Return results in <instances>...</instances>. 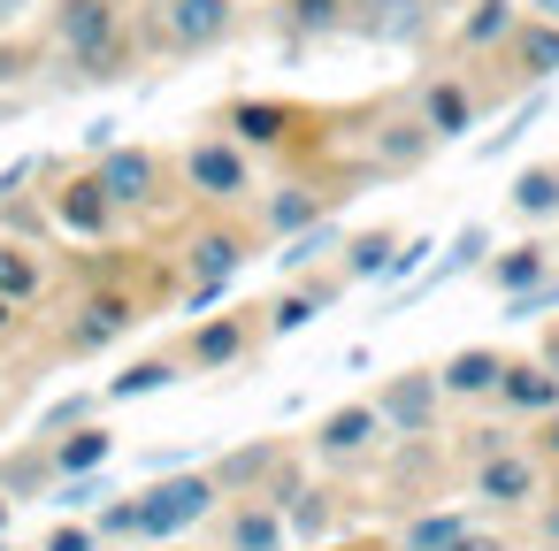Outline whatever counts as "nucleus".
<instances>
[{
  "label": "nucleus",
  "mask_w": 559,
  "mask_h": 551,
  "mask_svg": "<svg viewBox=\"0 0 559 551\" xmlns=\"http://www.w3.org/2000/svg\"><path fill=\"white\" fill-rule=\"evenodd\" d=\"M55 39L78 62V77H116L123 70V16H116V0H55Z\"/></svg>",
  "instance_id": "1"
},
{
  "label": "nucleus",
  "mask_w": 559,
  "mask_h": 551,
  "mask_svg": "<svg viewBox=\"0 0 559 551\" xmlns=\"http://www.w3.org/2000/svg\"><path fill=\"white\" fill-rule=\"evenodd\" d=\"M223 482L215 475H162L154 490H139V536L146 543H177L185 528H200L215 513Z\"/></svg>",
  "instance_id": "2"
},
{
  "label": "nucleus",
  "mask_w": 559,
  "mask_h": 551,
  "mask_svg": "<svg viewBox=\"0 0 559 551\" xmlns=\"http://www.w3.org/2000/svg\"><path fill=\"white\" fill-rule=\"evenodd\" d=\"M230 24H238L230 0H154V47L169 55H207L230 39Z\"/></svg>",
  "instance_id": "3"
},
{
  "label": "nucleus",
  "mask_w": 559,
  "mask_h": 551,
  "mask_svg": "<svg viewBox=\"0 0 559 551\" xmlns=\"http://www.w3.org/2000/svg\"><path fill=\"white\" fill-rule=\"evenodd\" d=\"M185 184H192L200 200H246V192H253V161H246L238 139H200V146L185 154Z\"/></svg>",
  "instance_id": "4"
},
{
  "label": "nucleus",
  "mask_w": 559,
  "mask_h": 551,
  "mask_svg": "<svg viewBox=\"0 0 559 551\" xmlns=\"http://www.w3.org/2000/svg\"><path fill=\"white\" fill-rule=\"evenodd\" d=\"M246 268V245H238V230H200L192 238V253H185V276H192V307H215L223 299V284Z\"/></svg>",
  "instance_id": "5"
},
{
  "label": "nucleus",
  "mask_w": 559,
  "mask_h": 551,
  "mask_svg": "<svg viewBox=\"0 0 559 551\" xmlns=\"http://www.w3.org/2000/svg\"><path fill=\"white\" fill-rule=\"evenodd\" d=\"M93 177H100V192H108L116 207H146V200L162 192V161H154L146 146H108Z\"/></svg>",
  "instance_id": "6"
},
{
  "label": "nucleus",
  "mask_w": 559,
  "mask_h": 551,
  "mask_svg": "<svg viewBox=\"0 0 559 551\" xmlns=\"http://www.w3.org/2000/svg\"><path fill=\"white\" fill-rule=\"evenodd\" d=\"M536 490H544L536 452H513V444H506V452H490V459L475 467V498H490V505H506V513H513V505H528Z\"/></svg>",
  "instance_id": "7"
},
{
  "label": "nucleus",
  "mask_w": 559,
  "mask_h": 551,
  "mask_svg": "<svg viewBox=\"0 0 559 551\" xmlns=\"http://www.w3.org/2000/svg\"><path fill=\"white\" fill-rule=\"evenodd\" d=\"M437 398H444V383L437 375H399L383 398H376V414H383V429H399V436H429V421H437Z\"/></svg>",
  "instance_id": "8"
},
{
  "label": "nucleus",
  "mask_w": 559,
  "mask_h": 551,
  "mask_svg": "<svg viewBox=\"0 0 559 551\" xmlns=\"http://www.w3.org/2000/svg\"><path fill=\"white\" fill-rule=\"evenodd\" d=\"M498 406L506 414H551L559 406V375L544 368V360H506V375H498Z\"/></svg>",
  "instance_id": "9"
},
{
  "label": "nucleus",
  "mask_w": 559,
  "mask_h": 551,
  "mask_svg": "<svg viewBox=\"0 0 559 551\" xmlns=\"http://www.w3.org/2000/svg\"><path fill=\"white\" fill-rule=\"evenodd\" d=\"M345 32H368V39H421V32H429V9H421V0H353Z\"/></svg>",
  "instance_id": "10"
},
{
  "label": "nucleus",
  "mask_w": 559,
  "mask_h": 551,
  "mask_svg": "<svg viewBox=\"0 0 559 551\" xmlns=\"http://www.w3.org/2000/svg\"><path fill=\"white\" fill-rule=\"evenodd\" d=\"M498 375H506V352H490V345H467V352H452L437 368V383L452 398H498Z\"/></svg>",
  "instance_id": "11"
},
{
  "label": "nucleus",
  "mask_w": 559,
  "mask_h": 551,
  "mask_svg": "<svg viewBox=\"0 0 559 551\" xmlns=\"http://www.w3.org/2000/svg\"><path fill=\"white\" fill-rule=\"evenodd\" d=\"M123 330H131V299H108V291H100V299L78 307V322L62 330V345H70V352H100V345L123 337Z\"/></svg>",
  "instance_id": "12"
},
{
  "label": "nucleus",
  "mask_w": 559,
  "mask_h": 551,
  "mask_svg": "<svg viewBox=\"0 0 559 551\" xmlns=\"http://www.w3.org/2000/svg\"><path fill=\"white\" fill-rule=\"evenodd\" d=\"M108 452H116V436L108 429H62V436H47V459H55V475L70 482V475H100L108 467Z\"/></svg>",
  "instance_id": "13"
},
{
  "label": "nucleus",
  "mask_w": 559,
  "mask_h": 551,
  "mask_svg": "<svg viewBox=\"0 0 559 551\" xmlns=\"http://www.w3.org/2000/svg\"><path fill=\"white\" fill-rule=\"evenodd\" d=\"M284 536H292V528H284V505H253V498H246V505L223 520V543H230V551H284Z\"/></svg>",
  "instance_id": "14"
},
{
  "label": "nucleus",
  "mask_w": 559,
  "mask_h": 551,
  "mask_svg": "<svg viewBox=\"0 0 559 551\" xmlns=\"http://www.w3.org/2000/svg\"><path fill=\"white\" fill-rule=\"evenodd\" d=\"M55 215L78 230V238H100L108 223H116V200L100 192V177H78V184H62V200H55Z\"/></svg>",
  "instance_id": "15"
},
{
  "label": "nucleus",
  "mask_w": 559,
  "mask_h": 551,
  "mask_svg": "<svg viewBox=\"0 0 559 551\" xmlns=\"http://www.w3.org/2000/svg\"><path fill=\"white\" fill-rule=\"evenodd\" d=\"M376 436H383V414H376V406H337V414H322V429H314L322 452H368Z\"/></svg>",
  "instance_id": "16"
},
{
  "label": "nucleus",
  "mask_w": 559,
  "mask_h": 551,
  "mask_svg": "<svg viewBox=\"0 0 559 551\" xmlns=\"http://www.w3.org/2000/svg\"><path fill=\"white\" fill-rule=\"evenodd\" d=\"M506 55H513L521 77H551V70H559V24H551V16H528V24L506 39Z\"/></svg>",
  "instance_id": "17"
},
{
  "label": "nucleus",
  "mask_w": 559,
  "mask_h": 551,
  "mask_svg": "<svg viewBox=\"0 0 559 551\" xmlns=\"http://www.w3.org/2000/svg\"><path fill=\"white\" fill-rule=\"evenodd\" d=\"M421 123H429V139H460L475 123V100L452 77H437V85H421Z\"/></svg>",
  "instance_id": "18"
},
{
  "label": "nucleus",
  "mask_w": 559,
  "mask_h": 551,
  "mask_svg": "<svg viewBox=\"0 0 559 551\" xmlns=\"http://www.w3.org/2000/svg\"><path fill=\"white\" fill-rule=\"evenodd\" d=\"M230 131H238L246 146H276V139L292 131V108H284V100H238V108H230Z\"/></svg>",
  "instance_id": "19"
},
{
  "label": "nucleus",
  "mask_w": 559,
  "mask_h": 551,
  "mask_svg": "<svg viewBox=\"0 0 559 551\" xmlns=\"http://www.w3.org/2000/svg\"><path fill=\"white\" fill-rule=\"evenodd\" d=\"M246 352V330H238V314L230 322H207V330H192V345H185V368H230Z\"/></svg>",
  "instance_id": "20"
},
{
  "label": "nucleus",
  "mask_w": 559,
  "mask_h": 551,
  "mask_svg": "<svg viewBox=\"0 0 559 551\" xmlns=\"http://www.w3.org/2000/svg\"><path fill=\"white\" fill-rule=\"evenodd\" d=\"M284 498V528L299 536V543H314V536H330V520H337V505H330V490H276Z\"/></svg>",
  "instance_id": "21"
},
{
  "label": "nucleus",
  "mask_w": 559,
  "mask_h": 551,
  "mask_svg": "<svg viewBox=\"0 0 559 551\" xmlns=\"http://www.w3.org/2000/svg\"><path fill=\"white\" fill-rule=\"evenodd\" d=\"M513 32H521V9H513V0H475L467 24H460V39H467V47H506Z\"/></svg>",
  "instance_id": "22"
},
{
  "label": "nucleus",
  "mask_w": 559,
  "mask_h": 551,
  "mask_svg": "<svg viewBox=\"0 0 559 551\" xmlns=\"http://www.w3.org/2000/svg\"><path fill=\"white\" fill-rule=\"evenodd\" d=\"M322 207H330L322 192H299V184H292V192H276V200H269V230H276V238H299V230H314V223H322Z\"/></svg>",
  "instance_id": "23"
},
{
  "label": "nucleus",
  "mask_w": 559,
  "mask_h": 551,
  "mask_svg": "<svg viewBox=\"0 0 559 551\" xmlns=\"http://www.w3.org/2000/svg\"><path fill=\"white\" fill-rule=\"evenodd\" d=\"M467 528H475V520H467V513H414V520H406V536H399V543H406V551H452V543H460V536H467Z\"/></svg>",
  "instance_id": "24"
},
{
  "label": "nucleus",
  "mask_w": 559,
  "mask_h": 551,
  "mask_svg": "<svg viewBox=\"0 0 559 551\" xmlns=\"http://www.w3.org/2000/svg\"><path fill=\"white\" fill-rule=\"evenodd\" d=\"M544 261H551L544 245H513V253H498V261H490V284H498V291L513 299V291H528V284H544Z\"/></svg>",
  "instance_id": "25"
},
{
  "label": "nucleus",
  "mask_w": 559,
  "mask_h": 551,
  "mask_svg": "<svg viewBox=\"0 0 559 551\" xmlns=\"http://www.w3.org/2000/svg\"><path fill=\"white\" fill-rule=\"evenodd\" d=\"M345 16H353V0H284V24H292L299 39H314V32H345Z\"/></svg>",
  "instance_id": "26"
},
{
  "label": "nucleus",
  "mask_w": 559,
  "mask_h": 551,
  "mask_svg": "<svg viewBox=\"0 0 559 551\" xmlns=\"http://www.w3.org/2000/svg\"><path fill=\"white\" fill-rule=\"evenodd\" d=\"M169 383H177V360H139L108 383V398H146V391H169Z\"/></svg>",
  "instance_id": "27"
},
{
  "label": "nucleus",
  "mask_w": 559,
  "mask_h": 551,
  "mask_svg": "<svg viewBox=\"0 0 559 551\" xmlns=\"http://www.w3.org/2000/svg\"><path fill=\"white\" fill-rule=\"evenodd\" d=\"M32 291H39V261H32L24 245H0V299H16V307H24Z\"/></svg>",
  "instance_id": "28"
},
{
  "label": "nucleus",
  "mask_w": 559,
  "mask_h": 551,
  "mask_svg": "<svg viewBox=\"0 0 559 551\" xmlns=\"http://www.w3.org/2000/svg\"><path fill=\"white\" fill-rule=\"evenodd\" d=\"M391 253H399V238H391V230H368V238H353L345 268H353V276H391Z\"/></svg>",
  "instance_id": "29"
},
{
  "label": "nucleus",
  "mask_w": 559,
  "mask_h": 551,
  "mask_svg": "<svg viewBox=\"0 0 559 551\" xmlns=\"http://www.w3.org/2000/svg\"><path fill=\"white\" fill-rule=\"evenodd\" d=\"M322 299H330V284H322V291H292V299H276V307H269V330H276V337L307 330V322L322 314Z\"/></svg>",
  "instance_id": "30"
},
{
  "label": "nucleus",
  "mask_w": 559,
  "mask_h": 551,
  "mask_svg": "<svg viewBox=\"0 0 559 551\" xmlns=\"http://www.w3.org/2000/svg\"><path fill=\"white\" fill-rule=\"evenodd\" d=\"M513 207H521V215H559V169H528V177L513 184Z\"/></svg>",
  "instance_id": "31"
},
{
  "label": "nucleus",
  "mask_w": 559,
  "mask_h": 551,
  "mask_svg": "<svg viewBox=\"0 0 559 551\" xmlns=\"http://www.w3.org/2000/svg\"><path fill=\"white\" fill-rule=\"evenodd\" d=\"M330 245H337V230H330V223H314V230H299V238H292V245H284L276 261H284V268H314V261H322Z\"/></svg>",
  "instance_id": "32"
},
{
  "label": "nucleus",
  "mask_w": 559,
  "mask_h": 551,
  "mask_svg": "<svg viewBox=\"0 0 559 551\" xmlns=\"http://www.w3.org/2000/svg\"><path fill=\"white\" fill-rule=\"evenodd\" d=\"M483 253H490V230H483V223H467V230L452 238V253H444V268H437V276H460V268H475Z\"/></svg>",
  "instance_id": "33"
},
{
  "label": "nucleus",
  "mask_w": 559,
  "mask_h": 551,
  "mask_svg": "<svg viewBox=\"0 0 559 551\" xmlns=\"http://www.w3.org/2000/svg\"><path fill=\"white\" fill-rule=\"evenodd\" d=\"M269 467H276V444H253V452H246V459H230L215 482H238V498H246V482H261Z\"/></svg>",
  "instance_id": "34"
},
{
  "label": "nucleus",
  "mask_w": 559,
  "mask_h": 551,
  "mask_svg": "<svg viewBox=\"0 0 559 551\" xmlns=\"http://www.w3.org/2000/svg\"><path fill=\"white\" fill-rule=\"evenodd\" d=\"M93 528H100V543H131V536H139V498L100 505V520H93Z\"/></svg>",
  "instance_id": "35"
},
{
  "label": "nucleus",
  "mask_w": 559,
  "mask_h": 551,
  "mask_svg": "<svg viewBox=\"0 0 559 551\" xmlns=\"http://www.w3.org/2000/svg\"><path fill=\"white\" fill-rule=\"evenodd\" d=\"M47 551H100V528H78V520H70V528L47 536Z\"/></svg>",
  "instance_id": "36"
},
{
  "label": "nucleus",
  "mask_w": 559,
  "mask_h": 551,
  "mask_svg": "<svg viewBox=\"0 0 559 551\" xmlns=\"http://www.w3.org/2000/svg\"><path fill=\"white\" fill-rule=\"evenodd\" d=\"M78 421H85V398H62V406L47 414V436H55V429H78Z\"/></svg>",
  "instance_id": "37"
},
{
  "label": "nucleus",
  "mask_w": 559,
  "mask_h": 551,
  "mask_svg": "<svg viewBox=\"0 0 559 551\" xmlns=\"http://www.w3.org/2000/svg\"><path fill=\"white\" fill-rule=\"evenodd\" d=\"M536 436H544V459H559V406H551V414L536 421Z\"/></svg>",
  "instance_id": "38"
},
{
  "label": "nucleus",
  "mask_w": 559,
  "mask_h": 551,
  "mask_svg": "<svg viewBox=\"0 0 559 551\" xmlns=\"http://www.w3.org/2000/svg\"><path fill=\"white\" fill-rule=\"evenodd\" d=\"M452 551H506V543H498V536H475V528H467V536H460Z\"/></svg>",
  "instance_id": "39"
},
{
  "label": "nucleus",
  "mask_w": 559,
  "mask_h": 551,
  "mask_svg": "<svg viewBox=\"0 0 559 551\" xmlns=\"http://www.w3.org/2000/svg\"><path fill=\"white\" fill-rule=\"evenodd\" d=\"M544 536H551V543H559V505H544Z\"/></svg>",
  "instance_id": "40"
},
{
  "label": "nucleus",
  "mask_w": 559,
  "mask_h": 551,
  "mask_svg": "<svg viewBox=\"0 0 559 551\" xmlns=\"http://www.w3.org/2000/svg\"><path fill=\"white\" fill-rule=\"evenodd\" d=\"M528 9H536V16H551V24H559V0H528Z\"/></svg>",
  "instance_id": "41"
},
{
  "label": "nucleus",
  "mask_w": 559,
  "mask_h": 551,
  "mask_svg": "<svg viewBox=\"0 0 559 551\" xmlns=\"http://www.w3.org/2000/svg\"><path fill=\"white\" fill-rule=\"evenodd\" d=\"M9 322H16V299H0V330H9Z\"/></svg>",
  "instance_id": "42"
},
{
  "label": "nucleus",
  "mask_w": 559,
  "mask_h": 551,
  "mask_svg": "<svg viewBox=\"0 0 559 551\" xmlns=\"http://www.w3.org/2000/svg\"><path fill=\"white\" fill-rule=\"evenodd\" d=\"M0 528H9V498H0Z\"/></svg>",
  "instance_id": "43"
}]
</instances>
